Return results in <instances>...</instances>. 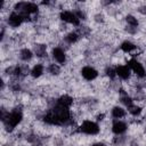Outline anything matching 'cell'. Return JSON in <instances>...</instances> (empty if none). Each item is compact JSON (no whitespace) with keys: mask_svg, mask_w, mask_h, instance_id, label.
Instances as JSON below:
<instances>
[{"mask_svg":"<svg viewBox=\"0 0 146 146\" xmlns=\"http://www.w3.org/2000/svg\"><path fill=\"white\" fill-rule=\"evenodd\" d=\"M78 132L84 136L95 137L102 132V125L94 119H83L79 122Z\"/></svg>","mask_w":146,"mask_h":146,"instance_id":"6da1fadb","label":"cell"},{"mask_svg":"<svg viewBox=\"0 0 146 146\" xmlns=\"http://www.w3.org/2000/svg\"><path fill=\"white\" fill-rule=\"evenodd\" d=\"M127 65L131 70V73L135 78L140 80L146 78V67L137 57H130L127 60Z\"/></svg>","mask_w":146,"mask_h":146,"instance_id":"7a4b0ae2","label":"cell"},{"mask_svg":"<svg viewBox=\"0 0 146 146\" xmlns=\"http://www.w3.org/2000/svg\"><path fill=\"white\" fill-rule=\"evenodd\" d=\"M58 19L59 22L68 25V26H75L79 27L82 23L81 21L78 18V16L75 15V13L72 9H63L60 11H58Z\"/></svg>","mask_w":146,"mask_h":146,"instance_id":"3957f363","label":"cell"},{"mask_svg":"<svg viewBox=\"0 0 146 146\" xmlns=\"http://www.w3.org/2000/svg\"><path fill=\"white\" fill-rule=\"evenodd\" d=\"M49 54H50L51 60H52L54 63L60 65V66H64V65L67 63V60H68V56H67L66 49L63 48V47L59 46V44L54 46V47L50 49Z\"/></svg>","mask_w":146,"mask_h":146,"instance_id":"277c9868","label":"cell"},{"mask_svg":"<svg viewBox=\"0 0 146 146\" xmlns=\"http://www.w3.org/2000/svg\"><path fill=\"white\" fill-rule=\"evenodd\" d=\"M25 22V18L24 16L18 13V11H15V10H10V13L7 15V18H6V24L8 27L10 29H18L21 27Z\"/></svg>","mask_w":146,"mask_h":146,"instance_id":"5b68a950","label":"cell"},{"mask_svg":"<svg viewBox=\"0 0 146 146\" xmlns=\"http://www.w3.org/2000/svg\"><path fill=\"white\" fill-rule=\"evenodd\" d=\"M80 75L84 81L92 82L99 78V71L94 65H83L80 68Z\"/></svg>","mask_w":146,"mask_h":146,"instance_id":"8992f818","label":"cell"},{"mask_svg":"<svg viewBox=\"0 0 146 146\" xmlns=\"http://www.w3.org/2000/svg\"><path fill=\"white\" fill-rule=\"evenodd\" d=\"M115 73H116V79L121 80L122 82H129L131 80V78L133 76L131 73V70L129 68L127 63L116 64L115 65Z\"/></svg>","mask_w":146,"mask_h":146,"instance_id":"52a82bcc","label":"cell"},{"mask_svg":"<svg viewBox=\"0 0 146 146\" xmlns=\"http://www.w3.org/2000/svg\"><path fill=\"white\" fill-rule=\"evenodd\" d=\"M129 129V124L124 120H112L111 132L114 136H123Z\"/></svg>","mask_w":146,"mask_h":146,"instance_id":"ba28073f","label":"cell"},{"mask_svg":"<svg viewBox=\"0 0 146 146\" xmlns=\"http://www.w3.org/2000/svg\"><path fill=\"white\" fill-rule=\"evenodd\" d=\"M119 49L122 54L124 55H130V57H133L135 56V52L138 50V46L132 41V40H129V39H125L123 41H121L120 46H119Z\"/></svg>","mask_w":146,"mask_h":146,"instance_id":"9c48e42d","label":"cell"},{"mask_svg":"<svg viewBox=\"0 0 146 146\" xmlns=\"http://www.w3.org/2000/svg\"><path fill=\"white\" fill-rule=\"evenodd\" d=\"M44 73H46V63L39 62V63H35L31 66L30 76L33 80H38V79L42 78L44 75Z\"/></svg>","mask_w":146,"mask_h":146,"instance_id":"30bf717a","label":"cell"},{"mask_svg":"<svg viewBox=\"0 0 146 146\" xmlns=\"http://www.w3.org/2000/svg\"><path fill=\"white\" fill-rule=\"evenodd\" d=\"M35 57L33 49L32 48H27V47H23L18 50V58L23 64H29L33 60V58Z\"/></svg>","mask_w":146,"mask_h":146,"instance_id":"8fae6325","label":"cell"},{"mask_svg":"<svg viewBox=\"0 0 146 146\" xmlns=\"http://www.w3.org/2000/svg\"><path fill=\"white\" fill-rule=\"evenodd\" d=\"M111 117L112 120H123L124 117L128 116V112H127V108L122 105H114L112 106L111 108Z\"/></svg>","mask_w":146,"mask_h":146,"instance_id":"7c38bea8","label":"cell"},{"mask_svg":"<svg viewBox=\"0 0 146 146\" xmlns=\"http://www.w3.org/2000/svg\"><path fill=\"white\" fill-rule=\"evenodd\" d=\"M127 112L130 116H132L133 119H137V117L141 116V114L144 112V107L140 104H138L137 102H135L133 104H131L130 106L127 107Z\"/></svg>","mask_w":146,"mask_h":146,"instance_id":"4fadbf2b","label":"cell"},{"mask_svg":"<svg viewBox=\"0 0 146 146\" xmlns=\"http://www.w3.org/2000/svg\"><path fill=\"white\" fill-rule=\"evenodd\" d=\"M123 21H124V26L132 27V29H139L140 21H139V18L136 15H133V14H127L124 16Z\"/></svg>","mask_w":146,"mask_h":146,"instance_id":"5bb4252c","label":"cell"},{"mask_svg":"<svg viewBox=\"0 0 146 146\" xmlns=\"http://www.w3.org/2000/svg\"><path fill=\"white\" fill-rule=\"evenodd\" d=\"M46 72L50 76H58L62 73V66L54 62H49L48 64H46Z\"/></svg>","mask_w":146,"mask_h":146,"instance_id":"9a60e30c","label":"cell"},{"mask_svg":"<svg viewBox=\"0 0 146 146\" xmlns=\"http://www.w3.org/2000/svg\"><path fill=\"white\" fill-rule=\"evenodd\" d=\"M141 16H144L145 18H146V3H143V5H140V6H138L137 7V9H136Z\"/></svg>","mask_w":146,"mask_h":146,"instance_id":"2e32d148","label":"cell"},{"mask_svg":"<svg viewBox=\"0 0 146 146\" xmlns=\"http://www.w3.org/2000/svg\"><path fill=\"white\" fill-rule=\"evenodd\" d=\"M90 146H108L106 143H104L103 140H98V141H95L92 144H90Z\"/></svg>","mask_w":146,"mask_h":146,"instance_id":"e0dca14e","label":"cell"},{"mask_svg":"<svg viewBox=\"0 0 146 146\" xmlns=\"http://www.w3.org/2000/svg\"><path fill=\"white\" fill-rule=\"evenodd\" d=\"M3 146H11V145H3Z\"/></svg>","mask_w":146,"mask_h":146,"instance_id":"ac0fdd59","label":"cell"},{"mask_svg":"<svg viewBox=\"0 0 146 146\" xmlns=\"http://www.w3.org/2000/svg\"><path fill=\"white\" fill-rule=\"evenodd\" d=\"M145 133H146V127H145Z\"/></svg>","mask_w":146,"mask_h":146,"instance_id":"d6986e66","label":"cell"}]
</instances>
